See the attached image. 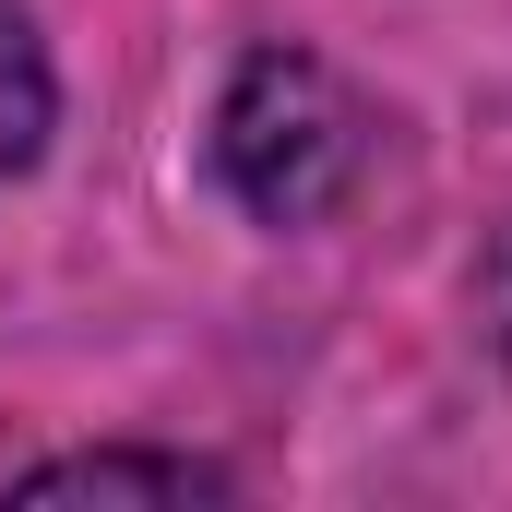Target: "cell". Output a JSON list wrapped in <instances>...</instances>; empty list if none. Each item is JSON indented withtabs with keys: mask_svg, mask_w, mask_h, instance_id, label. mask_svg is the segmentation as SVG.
<instances>
[{
	"mask_svg": "<svg viewBox=\"0 0 512 512\" xmlns=\"http://www.w3.org/2000/svg\"><path fill=\"white\" fill-rule=\"evenodd\" d=\"M48 120H60V84H48V36L24 0H0V179H24L48 155Z\"/></svg>",
	"mask_w": 512,
	"mask_h": 512,
	"instance_id": "cell-3",
	"label": "cell"
},
{
	"mask_svg": "<svg viewBox=\"0 0 512 512\" xmlns=\"http://www.w3.org/2000/svg\"><path fill=\"white\" fill-rule=\"evenodd\" d=\"M12 501H227V465H203V453H60V465H24L12 477Z\"/></svg>",
	"mask_w": 512,
	"mask_h": 512,
	"instance_id": "cell-2",
	"label": "cell"
},
{
	"mask_svg": "<svg viewBox=\"0 0 512 512\" xmlns=\"http://www.w3.org/2000/svg\"><path fill=\"white\" fill-rule=\"evenodd\" d=\"M358 155H370V120L334 84V60H310V48H251L239 60V84L215 108V179L262 227H322L346 203Z\"/></svg>",
	"mask_w": 512,
	"mask_h": 512,
	"instance_id": "cell-1",
	"label": "cell"
}]
</instances>
